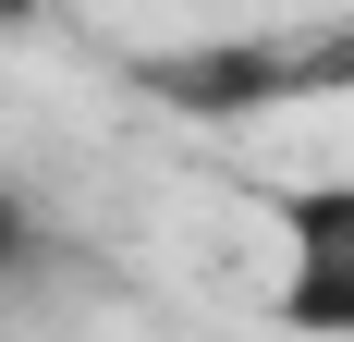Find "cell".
<instances>
[{
  "label": "cell",
  "mask_w": 354,
  "mask_h": 342,
  "mask_svg": "<svg viewBox=\"0 0 354 342\" xmlns=\"http://www.w3.org/2000/svg\"><path fill=\"white\" fill-rule=\"evenodd\" d=\"M269 233H281L269 318H281L293 342H354V171L281 183V196H269Z\"/></svg>",
  "instance_id": "6da1fadb"
},
{
  "label": "cell",
  "mask_w": 354,
  "mask_h": 342,
  "mask_svg": "<svg viewBox=\"0 0 354 342\" xmlns=\"http://www.w3.org/2000/svg\"><path fill=\"white\" fill-rule=\"evenodd\" d=\"M25 257H37V220H25V196H12V183H0V294H12V281H25Z\"/></svg>",
  "instance_id": "7a4b0ae2"
},
{
  "label": "cell",
  "mask_w": 354,
  "mask_h": 342,
  "mask_svg": "<svg viewBox=\"0 0 354 342\" xmlns=\"http://www.w3.org/2000/svg\"><path fill=\"white\" fill-rule=\"evenodd\" d=\"M37 12H49V0H0V37H25V25H37Z\"/></svg>",
  "instance_id": "3957f363"
}]
</instances>
